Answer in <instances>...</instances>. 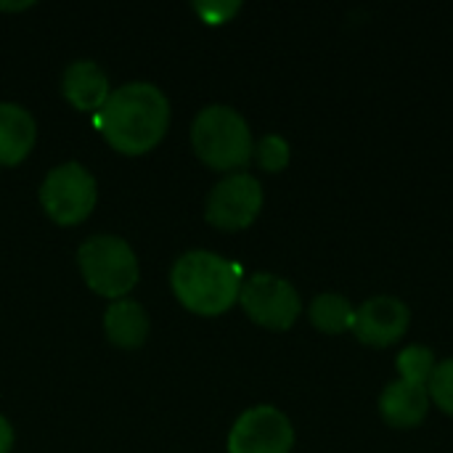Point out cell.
I'll list each match as a JSON object with an SVG mask.
<instances>
[{"label": "cell", "instance_id": "6da1fadb", "mask_svg": "<svg viewBox=\"0 0 453 453\" xmlns=\"http://www.w3.org/2000/svg\"><path fill=\"white\" fill-rule=\"evenodd\" d=\"M98 125L109 146L119 154H146L167 133L170 98L154 82H125L109 93L98 111Z\"/></svg>", "mask_w": 453, "mask_h": 453}, {"label": "cell", "instance_id": "7a4b0ae2", "mask_svg": "<svg viewBox=\"0 0 453 453\" xmlns=\"http://www.w3.org/2000/svg\"><path fill=\"white\" fill-rule=\"evenodd\" d=\"M170 284L183 308L196 316H220L236 300L242 289V276L234 263L210 250L183 252L173 271Z\"/></svg>", "mask_w": 453, "mask_h": 453}, {"label": "cell", "instance_id": "3957f363", "mask_svg": "<svg viewBox=\"0 0 453 453\" xmlns=\"http://www.w3.org/2000/svg\"><path fill=\"white\" fill-rule=\"evenodd\" d=\"M191 146L207 167L220 173L242 170L255 157L247 119L226 104H210L196 111L191 122Z\"/></svg>", "mask_w": 453, "mask_h": 453}, {"label": "cell", "instance_id": "277c9868", "mask_svg": "<svg viewBox=\"0 0 453 453\" xmlns=\"http://www.w3.org/2000/svg\"><path fill=\"white\" fill-rule=\"evenodd\" d=\"M77 265L85 284L111 300H122L138 284V257L133 247L114 234L88 236L77 250Z\"/></svg>", "mask_w": 453, "mask_h": 453}, {"label": "cell", "instance_id": "5b68a950", "mask_svg": "<svg viewBox=\"0 0 453 453\" xmlns=\"http://www.w3.org/2000/svg\"><path fill=\"white\" fill-rule=\"evenodd\" d=\"M40 202L56 223L77 226L96 207V178L80 162L56 165L42 178Z\"/></svg>", "mask_w": 453, "mask_h": 453}, {"label": "cell", "instance_id": "8992f818", "mask_svg": "<svg viewBox=\"0 0 453 453\" xmlns=\"http://www.w3.org/2000/svg\"><path fill=\"white\" fill-rule=\"evenodd\" d=\"M239 303L255 324L273 332L289 329L303 313V300L297 289L287 279L265 271L252 273L247 281H242Z\"/></svg>", "mask_w": 453, "mask_h": 453}, {"label": "cell", "instance_id": "52a82bcc", "mask_svg": "<svg viewBox=\"0 0 453 453\" xmlns=\"http://www.w3.org/2000/svg\"><path fill=\"white\" fill-rule=\"evenodd\" d=\"M263 210V186L250 173H228L218 180L204 204V218L220 231H242L255 223Z\"/></svg>", "mask_w": 453, "mask_h": 453}, {"label": "cell", "instance_id": "ba28073f", "mask_svg": "<svg viewBox=\"0 0 453 453\" xmlns=\"http://www.w3.org/2000/svg\"><path fill=\"white\" fill-rule=\"evenodd\" d=\"M295 427L276 406L247 409L228 433V453H292Z\"/></svg>", "mask_w": 453, "mask_h": 453}, {"label": "cell", "instance_id": "9c48e42d", "mask_svg": "<svg viewBox=\"0 0 453 453\" xmlns=\"http://www.w3.org/2000/svg\"><path fill=\"white\" fill-rule=\"evenodd\" d=\"M411 324V311L403 300L390 297V295H380L366 300L358 311H356V321H353V334L372 348H390L398 340H403V334L409 332Z\"/></svg>", "mask_w": 453, "mask_h": 453}, {"label": "cell", "instance_id": "30bf717a", "mask_svg": "<svg viewBox=\"0 0 453 453\" xmlns=\"http://www.w3.org/2000/svg\"><path fill=\"white\" fill-rule=\"evenodd\" d=\"M430 403L433 401L425 385L395 380L380 395V414L395 430H414L427 419Z\"/></svg>", "mask_w": 453, "mask_h": 453}, {"label": "cell", "instance_id": "8fae6325", "mask_svg": "<svg viewBox=\"0 0 453 453\" xmlns=\"http://www.w3.org/2000/svg\"><path fill=\"white\" fill-rule=\"evenodd\" d=\"M61 90H64V98L74 109L93 111V114H98L104 109V104L111 93L106 72L90 58H77L64 69Z\"/></svg>", "mask_w": 453, "mask_h": 453}, {"label": "cell", "instance_id": "7c38bea8", "mask_svg": "<svg viewBox=\"0 0 453 453\" xmlns=\"http://www.w3.org/2000/svg\"><path fill=\"white\" fill-rule=\"evenodd\" d=\"M37 125L29 109L0 101V165H19L35 146Z\"/></svg>", "mask_w": 453, "mask_h": 453}, {"label": "cell", "instance_id": "4fadbf2b", "mask_svg": "<svg viewBox=\"0 0 453 453\" xmlns=\"http://www.w3.org/2000/svg\"><path fill=\"white\" fill-rule=\"evenodd\" d=\"M104 332L117 348H141L149 337V313L135 300H114L104 313Z\"/></svg>", "mask_w": 453, "mask_h": 453}, {"label": "cell", "instance_id": "5bb4252c", "mask_svg": "<svg viewBox=\"0 0 453 453\" xmlns=\"http://www.w3.org/2000/svg\"><path fill=\"white\" fill-rule=\"evenodd\" d=\"M311 324L324 332V334H345L348 329L353 332V321H356V308L350 305L348 297L337 295V292H324L319 297H313L311 308H308Z\"/></svg>", "mask_w": 453, "mask_h": 453}, {"label": "cell", "instance_id": "9a60e30c", "mask_svg": "<svg viewBox=\"0 0 453 453\" xmlns=\"http://www.w3.org/2000/svg\"><path fill=\"white\" fill-rule=\"evenodd\" d=\"M395 366H398L401 380L414 382V385H425V388H427V382H430V377H433V372H435V366H438V358H435V353H433L430 348H425V345H409L406 350L398 353Z\"/></svg>", "mask_w": 453, "mask_h": 453}, {"label": "cell", "instance_id": "2e32d148", "mask_svg": "<svg viewBox=\"0 0 453 453\" xmlns=\"http://www.w3.org/2000/svg\"><path fill=\"white\" fill-rule=\"evenodd\" d=\"M289 143L281 138V135H263L257 143H255V159L257 165L265 170V173H281L287 165H289Z\"/></svg>", "mask_w": 453, "mask_h": 453}, {"label": "cell", "instance_id": "e0dca14e", "mask_svg": "<svg viewBox=\"0 0 453 453\" xmlns=\"http://www.w3.org/2000/svg\"><path fill=\"white\" fill-rule=\"evenodd\" d=\"M427 393H430V401L453 417V358L446 361H438L430 382H427Z\"/></svg>", "mask_w": 453, "mask_h": 453}, {"label": "cell", "instance_id": "ac0fdd59", "mask_svg": "<svg viewBox=\"0 0 453 453\" xmlns=\"http://www.w3.org/2000/svg\"><path fill=\"white\" fill-rule=\"evenodd\" d=\"M194 11L207 24H226V21H231L242 11V3L239 0H212V3L202 0V3H194Z\"/></svg>", "mask_w": 453, "mask_h": 453}, {"label": "cell", "instance_id": "d6986e66", "mask_svg": "<svg viewBox=\"0 0 453 453\" xmlns=\"http://www.w3.org/2000/svg\"><path fill=\"white\" fill-rule=\"evenodd\" d=\"M13 449V427L11 422L0 414V453H8Z\"/></svg>", "mask_w": 453, "mask_h": 453}, {"label": "cell", "instance_id": "ffe728a7", "mask_svg": "<svg viewBox=\"0 0 453 453\" xmlns=\"http://www.w3.org/2000/svg\"><path fill=\"white\" fill-rule=\"evenodd\" d=\"M32 0H21V3H3L0 0V11H21V8H29Z\"/></svg>", "mask_w": 453, "mask_h": 453}]
</instances>
